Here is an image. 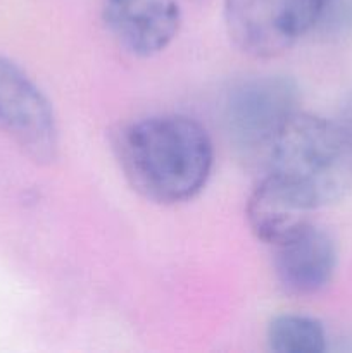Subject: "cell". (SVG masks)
I'll use <instances>...</instances> for the list:
<instances>
[{"mask_svg":"<svg viewBox=\"0 0 352 353\" xmlns=\"http://www.w3.org/2000/svg\"><path fill=\"white\" fill-rule=\"evenodd\" d=\"M309 212L293 193L269 174L255 186L247 202V221L252 233L271 247L307 226L311 223Z\"/></svg>","mask_w":352,"mask_h":353,"instance_id":"8","label":"cell"},{"mask_svg":"<svg viewBox=\"0 0 352 353\" xmlns=\"http://www.w3.org/2000/svg\"><path fill=\"white\" fill-rule=\"evenodd\" d=\"M102 19L121 47L150 57L175 40L182 9L176 0H102Z\"/></svg>","mask_w":352,"mask_h":353,"instance_id":"6","label":"cell"},{"mask_svg":"<svg viewBox=\"0 0 352 353\" xmlns=\"http://www.w3.org/2000/svg\"><path fill=\"white\" fill-rule=\"evenodd\" d=\"M0 133L33 161L52 162L57 157L59 130L50 102L17 65L3 57H0Z\"/></svg>","mask_w":352,"mask_h":353,"instance_id":"5","label":"cell"},{"mask_svg":"<svg viewBox=\"0 0 352 353\" xmlns=\"http://www.w3.org/2000/svg\"><path fill=\"white\" fill-rule=\"evenodd\" d=\"M269 350L276 353H323L326 331L317 319L300 314L276 316L268 326Z\"/></svg>","mask_w":352,"mask_h":353,"instance_id":"9","label":"cell"},{"mask_svg":"<svg viewBox=\"0 0 352 353\" xmlns=\"http://www.w3.org/2000/svg\"><path fill=\"white\" fill-rule=\"evenodd\" d=\"M299 90L286 76H255L235 85L224 102V126L245 155L268 154L283 124L297 112Z\"/></svg>","mask_w":352,"mask_h":353,"instance_id":"4","label":"cell"},{"mask_svg":"<svg viewBox=\"0 0 352 353\" xmlns=\"http://www.w3.org/2000/svg\"><path fill=\"white\" fill-rule=\"evenodd\" d=\"M276 279L286 293L314 295L326 288L337 269V247L323 228L309 223L292 238L275 245Z\"/></svg>","mask_w":352,"mask_h":353,"instance_id":"7","label":"cell"},{"mask_svg":"<svg viewBox=\"0 0 352 353\" xmlns=\"http://www.w3.org/2000/svg\"><path fill=\"white\" fill-rule=\"evenodd\" d=\"M330 0H224L231 43L244 54L271 59L292 48L323 17Z\"/></svg>","mask_w":352,"mask_h":353,"instance_id":"3","label":"cell"},{"mask_svg":"<svg viewBox=\"0 0 352 353\" xmlns=\"http://www.w3.org/2000/svg\"><path fill=\"white\" fill-rule=\"evenodd\" d=\"M114 150L131 188L161 205L199 195L214 164L206 128L179 114H159L126 124L114 140Z\"/></svg>","mask_w":352,"mask_h":353,"instance_id":"1","label":"cell"},{"mask_svg":"<svg viewBox=\"0 0 352 353\" xmlns=\"http://www.w3.org/2000/svg\"><path fill=\"white\" fill-rule=\"evenodd\" d=\"M273 179L313 210L352 192V131L342 121L297 110L268 150Z\"/></svg>","mask_w":352,"mask_h":353,"instance_id":"2","label":"cell"}]
</instances>
